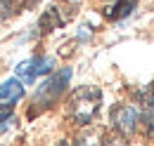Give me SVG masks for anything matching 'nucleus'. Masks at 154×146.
<instances>
[{"label":"nucleus","instance_id":"nucleus-1","mask_svg":"<svg viewBox=\"0 0 154 146\" xmlns=\"http://www.w3.org/2000/svg\"><path fill=\"white\" fill-rule=\"evenodd\" d=\"M100 104H102V92L93 87V85H83L74 90L71 94V104H69V115L76 125H90L93 118L100 111Z\"/></svg>","mask_w":154,"mask_h":146},{"label":"nucleus","instance_id":"nucleus-2","mask_svg":"<svg viewBox=\"0 0 154 146\" xmlns=\"http://www.w3.org/2000/svg\"><path fill=\"white\" fill-rule=\"evenodd\" d=\"M69 80H71V71H69V69L57 71L52 78H48L38 87V92H36V104H38L40 109H45V106H50L52 101H57L59 94L66 90V83H69Z\"/></svg>","mask_w":154,"mask_h":146},{"label":"nucleus","instance_id":"nucleus-3","mask_svg":"<svg viewBox=\"0 0 154 146\" xmlns=\"http://www.w3.org/2000/svg\"><path fill=\"white\" fill-rule=\"evenodd\" d=\"M74 5H66V2H57V5H52L50 10H45V14L40 17L38 21V28L45 33V31H52V28H59V26H64L69 19L74 17Z\"/></svg>","mask_w":154,"mask_h":146},{"label":"nucleus","instance_id":"nucleus-4","mask_svg":"<svg viewBox=\"0 0 154 146\" xmlns=\"http://www.w3.org/2000/svg\"><path fill=\"white\" fill-rule=\"evenodd\" d=\"M137 111L128 104H121V106H114L112 109V125L114 130L121 134V137H131L137 127Z\"/></svg>","mask_w":154,"mask_h":146},{"label":"nucleus","instance_id":"nucleus-5","mask_svg":"<svg viewBox=\"0 0 154 146\" xmlns=\"http://www.w3.org/2000/svg\"><path fill=\"white\" fill-rule=\"evenodd\" d=\"M52 71V59L50 57H33L29 61H21L17 66V75L26 83H33L38 75H45V73Z\"/></svg>","mask_w":154,"mask_h":146},{"label":"nucleus","instance_id":"nucleus-6","mask_svg":"<svg viewBox=\"0 0 154 146\" xmlns=\"http://www.w3.org/2000/svg\"><path fill=\"white\" fill-rule=\"evenodd\" d=\"M21 97H24V85H21L19 80H7V83H2L0 85V104H7V106H12L14 101H19Z\"/></svg>","mask_w":154,"mask_h":146},{"label":"nucleus","instance_id":"nucleus-7","mask_svg":"<svg viewBox=\"0 0 154 146\" xmlns=\"http://www.w3.org/2000/svg\"><path fill=\"white\" fill-rule=\"evenodd\" d=\"M133 7H135V2L133 0H114V5L112 7H107V19H112V21H116V19H123V17H128L131 12H133Z\"/></svg>","mask_w":154,"mask_h":146},{"label":"nucleus","instance_id":"nucleus-8","mask_svg":"<svg viewBox=\"0 0 154 146\" xmlns=\"http://www.w3.org/2000/svg\"><path fill=\"white\" fill-rule=\"evenodd\" d=\"M102 137H104V132H102V130L90 127V130H85V132L78 137L76 146H100V144H102Z\"/></svg>","mask_w":154,"mask_h":146},{"label":"nucleus","instance_id":"nucleus-9","mask_svg":"<svg viewBox=\"0 0 154 146\" xmlns=\"http://www.w3.org/2000/svg\"><path fill=\"white\" fill-rule=\"evenodd\" d=\"M12 123H14L12 106H7V104H0V132H5L7 127H12Z\"/></svg>","mask_w":154,"mask_h":146},{"label":"nucleus","instance_id":"nucleus-10","mask_svg":"<svg viewBox=\"0 0 154 146\" xmlns=\"http://www.w3.org/2000/svg\"><path fill=\"white\" fill-rule=\"evenodd\" d=\"M100 146H126V137H121L119 132L109 134V137H102V144Z\"/></svg>","mask_w":154,"mask_h":146},{"label":"nucleus","instance_id":"nucleus-11","mask_svg":"<svg viewBox=\"0 0 154 146\" xmlns=\"http://www.w3.org/2000/svg\"><path fill=\"white\" fill-rule=\"evenodd\" d=\"M142 118H145L147 130L154 134V104H149V106H145V109H142Z\"/></svg>","mask_w":154,"mask_h":146},{"label":"nucleus","instance_id":"nucleus-12","mask_svg":"<svg viewBox=\"0 0 154 146\" xmlns=\"http://www.w3.org/2000/svg\"><path fill=\"white\" fill-rule=\"evenodd\" d=\"M12 14V0H0V24Z\"/></svg>","mask_w":154,"mask_h":146},{"label":"nucleus","instance_id":"nucleus-13","mask_svg":"<svg viewBox=\"0 0 154 146\" xmlns=\"http://www.w3.org/2000/svg\"><path fill=\"white\" fill-rule=\"evenodd\" d=\"M57 146H69V144H66V142H59V144Z\"/></svg>","mask_w":154,"mask_h":146}]
</instances>
